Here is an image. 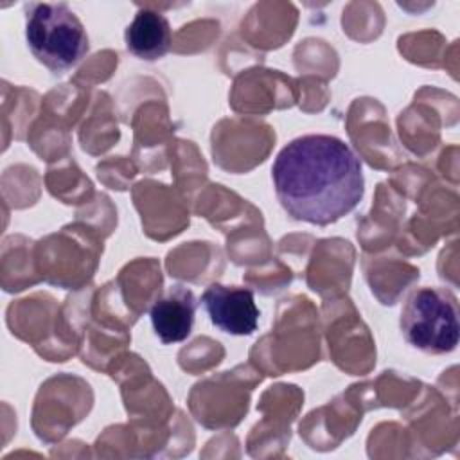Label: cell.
Instances as JSON below:
<instances>
[{
  "instance_id": "obj_2",
  "label": "cell",
  "mask_w": 460,
  "mask_h": 460,
  "mask_svg": "<svg viewBox=\"0 0 460 460\" xmlns=\"http://www.w3.org/2000/svg\"><path fill=\"white\" fill-rule=\"evenodd\" d=\"M25 40L36 61L56 75L74 68L90 49L83 22L65 2L29 4Z\"/></svg>"
},
{
  "instance_id": "obj_1",
  "label": "cell",
  "mask_w": 460,
  "mask_h": 460,
  "mask_svg": "<svg viewBox=\"0 0 460 460\" xmlns=\"http://www.w3.org/2000/svg\"><path fill=\"white\" fill-rule=\"evenodd\" d=\"M271 178L280 207L296 221L316 226L336 223L352 212L363 194V167L338 137L304 135L277 155Z\"/></svg>"
},
{
  "instance_id": "obj_5",
  "label": "cell",
  "mask_w": 460,
  "mask_h": 460,
  "mask_svg": "<svg viewBox=\"0 0 460 460\" xmlns=\"http://www.w3.org/2000/svg\"><path fill=\"white\" fill-rule=\"evenodd\" d=\"M196 296L183 286H172L162 298H158L151 311V325L162 343H178L189 338L194 316H196Z\"/></svg>"
},
{
  "instance_id": "obj_6",
  "label": "cell",
  "mask_w": 460,
  "mask_h": 460,
  "mask_svg": "<svg viewBox=\"0 0 460 460\" xmlns=\"http://www.w3.org/2000/svg\"><path fill=\"white\" fill-rule=\"evenodd\" d=\"M124 41L126 49L138 59L156 61L169 52L172 43L169 20L155 9H138L124 31Z\"/></svg>"
},
{
  "instance_id": "obj_4",
  "label": "cell",
  "mask_w": 460,
  "mask_h": 460,
  "mask_svg": "<svg viewBox=\"0 0 460 460\" xmlns=\"http://www.w3.org/2000/svg\"><path fill=\"white\" fill-rule=\"evenodd\" d=\"M201 304L212 325L226 334L248 336L257 331L261 311L248 288L210 284L201 295Z\"/></svg>"
},
{
  "instance_id": "obj_3",
  "label": "cell",
  "mask_w": 460,
  "mask_h": 460,
  "mask_svg": "<svg viewBox=\"0 0 460 460\" xmlns=\"http://www.w3.org/2000/svg\"><path fill=\"white\" fill-rule=\"evenodd\" d=\"M399 325L404 340L426 354L455 350L460 334L455 295L444 288L411 291L401 311Z\"/></svg>"
}]
</instances>
